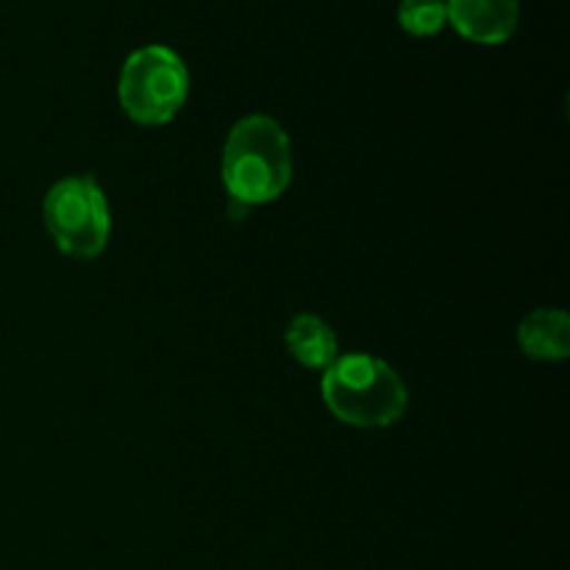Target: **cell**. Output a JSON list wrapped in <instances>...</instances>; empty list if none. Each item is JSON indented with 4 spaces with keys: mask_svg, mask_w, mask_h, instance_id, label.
<instances>
[{
    "mask_svg": "<svg viewBox=\"0 0 570 570\" xmlns=\"http://www.w3.org/2000/svg\"><path fill=\"white\" fill-rule=\"evenodd\" d=\"M284 343H287L293 360L312 367V371H326L340 356L332 326L317 315H306V312L289 321L287 332H284Z\"/></svg>",
    "mask_w": 570,
    "mask_h": 570,
    "instance_id": "52a82bcc",
    "label": "cell"
},
{
    "mask_svg": "<svg viewBox=\"0 0 570 570\" xmlns=\"http://www.w3.org/2000/svg\"><path fill=\"white\" fill-rule=\"evenodd\" d=\"M449 22L460 37L476 45H501L515 33L518 0H445Z\"/></svg>",
    "mask_w": 570,
    "mask_h": 570,
    "instance_id": "5b68a950",
    "label": "cell"
},
{
    "mask_svg": "<svg viewBox=\"0 0 570 570\" xmlns=\"http://www.w3.org/2000/svg\"><path fill=\"white\" fill-rule=\"evenodd\" d=\"M323 401L348 426H393L406 412L410 395L399 373L371 354L337 356L321 382Z\"/></svg>",
    "mask_w": 570,
    "mask_h": 570,
    "instance_id": "7a4b0ae2",
    "label": "cell"
},
{
    "mask_svg": "<svg viewBox=\"0 0 570 570\" xmlns=\"http://www.w3.org/2000/svg\"><path fill=\"white\" fill-rule=\"evenodd\" d=\"M399 22L412 37H434L449 22L445 0H401Z\"/></svg>",
    "mask_w": 570,
    "mask_h": 570,
    "instance_id": "ba28073f",
    "label": "cell"
},
{
    "mask_svg": "<svg viewBox=\"0 0 570 570\" xmlns=\"http://www.w3.org/2000/svg\"><path fill=\"white\" fill-rule=\"evenodd\" d=\"M45 226L72 259H95L109 243V200L95 176H67L45 195Z\"/></svg>",
    "mask_w": 570,
    "mask_h": 570,
    "instance_id": "277c9868",
    "label": "cell"
},
{
    "mask_svg": "<svg viewBox=\"0 0 570 570\" xmlns=\"http://www.w3.org/2000/svg\"><path fill=\"white\" fill-rule=\"evenodd\" d=\"M293 178L289 137L273 117L250 115L232 128L223 148V184L245 206L271 204Z\"/></svg>",
    "mask_w": 570,
    "mask_h": 570,
    "instance_id": "6da1fadb",
    "label": "cell"
},
{
    "mask_svg": "<svg viewBox=\"0 0 570 570\" xmlns=\"http://www.w3.org/2000/svg\"><path fill=\"white\" fill-rule=\"evenodd\" d=\"M189 72L181 56L167 45H145L134 50L120 70L117 98L122 111L139 126H165L184 106Z\"/></svg>",
    "mask_w": 570,
    "mask_h": 570,
    "instance_id": "3957f363",
    "label": "cell"
},
{
    "mask_svg": "<svg viewBox=\"0 0 570 570\" xmlns=\"http://www.w3.org/2000/svg\"><path fill=\"white\" fill-rule=\"evenodd\" d=\"M518 345L527 356L543 362L568 360L570 317L562 309H534L518 326Z\"/></svg>",
    "mask_w": 570,
    "mask_h": 570,
    "instance_id": "8992f818",
    "label": "cell"
}]
</instances>
